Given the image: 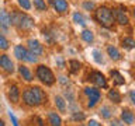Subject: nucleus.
Wrapping results in <instances>:
<instances>
[{
    "mask_svg": "<svg viewBox=\"0 0 135 126\" xmlns=\"http://www.w3.org/2000/svg\"><path fill=\"white\" fill-rule=\"evenodd\" d=\"M23 101H24L25 105H28V107H34V105H37L31 88H27V90L23 92Z\"/></svg>",
    "mask_w": 135,
    "mask_h": 126,
    "instance_id": "obj_10",
    "label": "nucleus"
},
{
    "mask_svg": "<svg viewBox=\"0 0 135 126\" xmlns=\"http://www.w3.org/2000/svg\"><path fill=\"white\" fill-rule=\"evenodd\" d=\"M48 120L51 126H62V119L56 112H49L48 113Z\"/></svg>",
    "mask_w": 135,
    "mask_h": 126,
    "instance_id": "obj_16",
    "label": "nucleus"
},
{
    "mask_svg": "<svg viewBox=\"0 0 135 126\" xmlns=\"http://www.w3.org/2000/svg\"><path fill=\"white\" fill-rule=\"evenodd\" d=\"M69 66H70V70L72 73H76L79 69H80V63L78 60H75V59H72V60H69Z\"/></svg>",
    "mask_w": 135,
    "mask_h": 126,
    "instance_id": "obj_29",
    "label": "nucleus"
},
{
    "mask_svg": "<svg viewBox=\"0 0 135 126\" xmlns=\"http://www.w3.org/2000/svg\"><path fill=\"white\" fill-rule=\"evenodd\" d=\"M107 53H108V56L111 57L113 60H120V59H121L120 50H118L115 46H113V45H108L107 46Z\"/></svg>",
    "mask_w": 135,
    "mask_h": 126,
    "instance_id": "obj_18",
    "label": "nucleus"
},
{
    "mask_svg": "<svg viewBox=\"0 0 135 126\" xmlns=\"http://www.w3.org/2000/svg\"><path fill=\"white\" fill-rule=\"evenodd\" d=\"M0 67L4 71H7V73H13L14 71V63L8 57V55H0Z\"/></svg>",
    "mask_w": 135,
    "mask_h": 126,
    "instance_id": "obj_6",
    "label": "nucleus"
},
{
    "mask_svg": "<svg viewBox=\"0 0 135 126\" xmlns=\"http://www.w3.org/2000/svg\"><path fill=\"white\" fill-rule=\"evenodd\" d=\"M73 21L79 25H86V20H84L83 14H80V13H75L73 14Z\"/></svg>",
    "mask_w": 135,
    "mask_h": 126,
    "instance_id": "obj_26",
    "label": "nucleus"
},
{
    "mask_svg": "<svg viewBox=\"0 0 135 126\" xmlns=\"http://www.w3.org/2000/svg\"><path fill=\"white\" fill-rule=\"evenodd\" d=\"M132 14H134V17H135V7H134V10H132Z\"/></svg>",
    "mask_w": 135,
    "mask_h": 126,
    "instance_id": "obj_43",
    "label": "nucleus"
},
{
    "mask_svg": "<svg viewBox=\"0 0 135 126\" xmlns=\"http://www.w3.org/2000/svg\"><path fill=\"white\" fill-rule=\"evenodd\" d=\"M121 120L127 125H132L135 122V115L129 109H122L121 111Z\"/></svg>",
    "mask_w": 135,
    "mask_h": 126,
    "instance_id": "obj_11",
    "label": "nucleus"
},
{
    "mask_svg": "<svg viewBox=\"0 0 135 126\" xmlns=\"http://www.w3.org/2000/svg\"><path fill=\"white\" fill-rule=\"evenodd\" d=\"M93 56H94V60L97 63H103V56H101V53L99 50H93Z\"/></svg>",
    "mask_w": 135,
    "mask_h": 126,
    "instance_id": "obj_34",
    "label": "nucleus"
},
{
    "mask_svg": "<svg viewBox=\"0 0 135 126\" xmlns=\"http://www.w3.org/2000/svg\"><path fill=\"white\" fill-rule=\"evenodd\" d=\"M56 63L59 65V67H61V69H63V67H65V62H63V59H62L61 56L56 57Z\"/></svg>",
    "mask_w": 135,
    "mask_h": 126,
    "instance_id": "obj_36",
    "label": "nucleus"
},
{
    "mask_svg": "<svg viewBox=\"0 0 135 126\" xmlns=\"http://www.w3.org/2000/svg\"><path fill=\"white\" fill-rule=\"evenodd\" d=\"M31 91L34 94V98H35L37 105H41V104L46 102V94H45L44 90H41L40 87H31Z\"/></svg>",
    "mask_w": 135,
    "mask_h": 126,
    "instance_id": "obj_9",
    "label": "nucleus"
},
{
    "mask_svg": "<svg viewBox=\"0 0 135 126\" xmlns=\"http://www.w3.org/2000/svg\"><path fill=\"white\" fill-rule=\"evenodd\" d=\"M113 14H114V20H115L118 24H121V25L128 24V17H127V14L122 10H114Z\"/></svg>",
    "mask_w": 135,
    "mask_h": 126,
    "instance_id": "obj_12",
    "label": "nucleus"
},
{
    "mask_svg": "<svg viewBox=\"0 0 135 126\" xmlns=\"http://www.w3.org/2000/svg\"><path fill=\"white\" fill-rule=\"evenodd\" d=\"M18 2V6L21 8H24V10H30L31 8V2L30 0H17Z\"/></svg>",
    "mask_w": 135,
    "mask_h": 126,
    "instance_id": "obj_30",
    "label": "nucleus"
},
{
    "mask_svg": "<svg viewBox=\"0 0 135 126\" xmlns=\"http://www.w3.org/2000/svg\"><path fill=\"white\" fill-rule=\"evenodd\" d=\"M8 46H10V44H8V41L6 39V36L0 34V49L7 50V49H8Z\"/></svg>",
    "mask_w": 135,
    "mask_h": 126,
    "instance_id": "obj_28",
    "label": "nucleus"
},
{
    "mask_svg": "<svg viewBox=\"0 0 135 126\" xmlns=\"http://www.w3.org/2000/svg\"><path fill=\"white\" fill-rule=\"evenodd\" d=\"M89 80L91 83L96 84V87H101V88H107V80H105L104 74H101L100 71H91L89 76Z\"/></svg>",
    "mask_w": 135,
    "mask_h": 126,
    "instance_id": "obj_5",
    "label": "nucleus"
},
{
    "mask_svg": "<svg viewBox=\"0 0 135 126\" xmlns=\"http://www.w3.org/2000/svg\"><path fill=\"white\" fill-rule=\"evenodd\" d=\"M42 35H44L45 41L48 42V44H54V38L51 36V35H52V34H51L49 31H46V29H44V31H42Z\"/></svg>",
    "mask_w": 135,
    "mask_h": 126,
    "instance_id": "obj_32",
    "label": "nucleus"
},
{
    "mask_svg": "<svg viewBox=\"0 0 135 126\" xmlns=\"http://www.w3.org/2000/svg\"><path fill=\"white\" fill-rule=\"evenodd\" d=\"M27 45H28L30 52L34 53V55H37V56H40V55L44 53V46H42L37 39H28Z\"/></svg>",
    "mask_w": 135,
    "mask_h": 126,
    "instance_id": "obj_8",
    "label": "nucleus"
},
{
    "mask_svg": "<svg viewBox=\"0 0 135 126\" xmlns=\"http://www.w3.org/2000/svg\"><path fill=\"white\" fill-rule=\"evenodd\" d=\"M27 53H28V50L25 49L23 45H17L16 48H14V56L18 59V60H24V62H25Z\"/></svg>",
    "mask_w": 135,
    "mask_h": 126,
    "instance_id": "obj_13",
    "label": "nucleus"
},
{
    "mask_svg": "<svg viewBox=\"0 0 135 126\" xmlns=\"http://www.w3.org/2000/svg\"><path fill=\"white\" fill-rule=\"evenodd\" d=\"M111 126H124V123H121L120 120H113L111 122Z\"/></svg>",
    "mask_w": 135,
    "mask_h": 126,
    "instance_id": "obj_40",
    "label": "nucleus"
},
{
    "mask_svg": "<svg viewBox=\"0 0 135 126\" xmlns=\"http://www.w3.org/2000/svg\"><path fill=\"white\" fill-rule=\"evenodd\" d=\"M94 18H96L97 23H99L101 27H104V28H111L114 21H115L114 20L113 11L110 10L108 7H105V6H101V7L97 8L96 13H94Z\"/></svg>",
    "mask_w": 135,
    "mask_h": 126,
    "instance_id": "obj_1",
    "label": "nucleus"
},
{
    "mask_svg": "<svg viewBox=\"0 0 135 126\" xmlns=\"http://www.w3.org/2000/svg\"><path fill=\"white\" fill-rule=\"evenodd\" d=\"M110 76L113 77L114 83H115L117 86H122V84L125 83V78L120 74V71H117V70H111V71H110Z\"/></svg>",
    "mask_w": 135,
    "mask_h": 126,
    "instance_id": "obj_19",
    "label": "nucleus"
},
{
    "mask_svg": "<svg viewBox=\"0 0 135 126\" xmlns=\"http://www.w3.org/2000/svg\"><path fill=\"white\" fill-rule=\"evenodd\" d=\"M8 97H10V101L11 102L17 104L20 99V91H18V87L17 86H11L10 87V91H8Z\"/></svg>",
    "mask_w": 135,
    "mask_h": 126,
    "instance_id": "obj_17",
    "label": "nucleus"
},
{
    "mask_svg": "<svg viewBox=\"0 0 135 126\" xmlns=\"http://www.w3.org/2000/svg\"><path fill=\"white\" fill-rule=\"evenodd\" d=\"M83 8H84V10H87V11L94 10V3H93V2H83Z\"/></svg>",
    "mask_w": 135,
    "mask_h": 126,
    "instance_id": "obj_33",
    "label": "nucleus"
},
{
    "mask_svg": "<svg viewBox=\"0 0 135 126\" xmlns=\"http://www.w3.org/2000/svg\"><path fill=\"white\" fill-rule=\"evenodd\" d=\"M80 36H82V39L84 42H87V44H91V42L94 41V35H93V32L90 29H83L82 34H80Z\"/></svg>",
    "mask_w": 135,
    "mask_h": 126,
    "instance_id": "obj_20",
    "label": "nucleus"
},
{
    "mask_svg": "<svg viewBox=\"0 0 135 126\" xmlns=\"http://www.w3.org/2000/svg\"><path fill=\"white\" fill-rule=\"evenodd\" d=\"M37 77L41 80V83L46 84V86H52L55 83V80H56L54 73H52V70L48 66H44V65H40L37 67Z\"/></svg>",
    "mask_w": 135,
    "mask_h": 126,
    "instance_id": "obj_2",
    "label": "nucleus"
},
{
    "mask_svg": "<svg viewBox=\"0 0 135 126\" xmlns=\"http://www.w3.org/2000/svg\"><path fill=\"white\" fill-rule=\"evenodd\" d=\"M18 73L25 81H32V73L30 71V69L27 66H23V65L18 66Z\"/></svg>",
    "mask_w": 135,
    "mask_h": 126,
    "instance_id": "obj_14",
    "label": "nucleus"
},
{
    "mask_svg": "<svg viewBox=\"0 0 135 126\" xmlns=\"http://www.w3.org/2000/svg\"><path fill=\"white\" fill-rule=\"evenodd\" d=\"M34 18L32 17H30L28 14H25V13H20V18H18V24H17V27L20 29H23V31H30V29L34 28Z\"/></svg>",
    "mask_w": 135,
    "mask_h": 126,
    "instance_id": "obj_4",
    "label": "nucleus"
},
{
    "mask_svg": "<svg viewBox=\"0 0 135 126\" xmlns=\"http://www.w3.org/2000/svg\"><path fill=\"white\" fill-rule=\"evenodd\" d=\"M0 126H6L4 125V120H2V119H0Z\"/></svg>",
    "mask_w": 135,
    "mask_h": 126,
    "instance_id": "obj_42",
    "label": "nucleus"
},
{
    "mask_svg": "<svg viewBox=\"0 0 135 126\" xmlns=\"http://www.w3.org/2000/svg\"><path fill=\"white\" fill-rule=\"evenodd\" d=\"M99 112H100V116L104 118V119H110L111 118V111H110L108 107H101Z\"/></svg>",
    "mask_w": 135,
    "mask_h": 126,
    "instance_id": "obj_25",
    "label": "nucleus"
},
{
    "mask_svg": "<svg viewBox=\"0 0 135 126\" xmlns=\"http://www.w3.org/2000/svg\"><path fill=\"white\" fill-rule=\"evenodd\" d=\"M108 98L111 99L114 104L121 102V95H120V92H118L117 90H110L108 91Z\"/></svg>",
    "mask_w": 135,
    "mask_h": 126,
    "instance_id": "obj_22",
    "label": "nucleus"
},
{
    "mask_svg": "<svg viewBox=\"0 0 135 126\" xmlns=\"http://www.w3.org/2000/svg\"><path fill=\"white\" fill-rule=\"evenodd\" d=\"M129 98H131V101H132V104L135 105V90H131V92H129Z\"/></svg>",
    "mask_w": 135,
    "mask_h": 126,
    "instance_id": "obj_39",
    "label": "nucleus"
},
{
    "mask_svg": "<svg viewBox=\"0 0 135 126\" xmlns=\"http://www.w3.org/2000/svg\"><path fill=\"white\" fill-rule=\"evenodd\" d=\"M37 60H38V56H37V55H34V53H31V52L27 53L25 62H28V63H37Z\"/></svg>",
    "mask_w": 135,
    "mask_h": 126,
    "instance_id": "obj_31",
    "label": "nucleus"
},
{
    "mask_svg": "<svg viewBox=\"0 0 135 126\" xmlns=\"http://www.w3.org/2000/svg\"><path fill=\"white\" fill-rule=\"evenodd\" d=\"M34 7H35L38 11H46L45 0H34Z\"/></svg>",
    "mask_w": 135,
    "mask_h": 126,
    "instance_id": "obj_24",
    "label": "nucleus"
},
{
    "mask_svg": "<svg viewBox=\"0 0 135 126\" xmlns=\"http://www.w3.org/2000/svg\"><path fill=\"white\" fill-rule=\"evenodd\" d=\"M87 126H101V123H99L97 120H89Z\"/></svg>",
    "mask_w": 135,
    "mask_h": 126,
    "instance_id": "obj_38",
    "label": "nucleus"
},
{
    "mask_svg": "<svg viewBox=\"0 0 135 126\" xmlns=\"http://www.w3.org/2000/svg\"><path fill=\"white\" fill-rule=\"evenodd\" d=\"M49 4L55 8V11L61 13V14H63V13L68 11V8H69V4H68V0H48Z\"/></svg>",
    "mask_w": 135,
    "mask_h": 126,
    "instance_id": "obj_7",
    "label": "nucleus"
},
{
    "mask_svg": "<svg viewBox=\"0 0 135 126\" xmlns=\"http://www.w3.org/2000/svg\"><path fill=\"white\" fill-rule=\"evenodd\" d=\"M37 120H38V126H44V120H42L41 118H38Z\"/></svg>",
    "mask_w": 135,
    "mask_h": 126,
    "instance_id": "obj_41",
    "label": "nucleus"
},
{
    "mask_svg": "<svg viewBox=\"0 0 135 126\" xmlns=\"http://www.w3.org/2000/svg\"><path fill=\"white\" fill-rule=\"evenodd\" d=\"M59 83L63 84V86H66V84H69V80H68L65 76H61V77H59Z\"/></svg>",
    "mask_w": 135,
    "mask_h": 126,
    "instance_id": "obj_37",
    "label": "nucleus"
},
{
    "mask_svg": "<svg viewBox=\"0 0 135 126\" xmlns=\"http://www.w3.org/2000/svg\"><path fill=\"white\" fill-rule=\"evenodd\" d=\"M86 119V115H84L83 112H80V111H76L72 113V120H76V122H82Z\"/></svg>",
    "mask_w": 135,
    "mask_h": 126,
    "instance_id": "obj_27",
    "label": "nucleus"
},
{
    "mask_svg": "<svg viewBox=\"0 0 135 126\" xmlns=\"http://www.w3.org/2000/svg\"><path fill=\"white\" fill-rule=\"evenodd\" d=\"M8 116H10V119H11V123H13V126H20V125H18V120L16 119V116L13 115V112H11V111L8 112Z\"/></svg>",
    "mask_w": 135,
    "mask_h": 126,
    "instance_id": "obj_35",
    "label": "nucleus"
},
{
    "mask_svg": "<svg viewBox=\"0 0 135 126\" xmlns=\"http://www.w3.org/2000/svg\"><path fill=\"white\" fill-rule=\"evenodd\" d=\"M55 105H56V108L59 109L61 112H65L66 111V102L65 99L62 98V97H55Z\"/></svg>",
    "mask_w": 135,
    "mask_h": 126,
    "instance_id": "obj_21",
    "label": "nucleus"
},
{
    "mask_svg": "<svg viewBox=\"0 0 135 126\" xmlns=\"http://www.w3.org/2000/svg\"><path fill=\"white\" fill-rule=\"evenodd\" d=\"M0 25L8 28L11 25V21H10V13H7L6 10H0Z\"/></svg>",
    "mask_w": 135,
    "mask_h": 126,
    "instance_id": "obj_15",
    "label": "nucleus"
},
{
    "mask_svg": "<svg viewBox=\"0 0 135 126\" xmlns=\"http://www.w3.org/2000/svg\"><path fill=\"white\" fill-rule=\"evenodd\" d=\"M121 44H122V46H124V48H127V49H134V48H135V39H132V38H129V36L122 38Z\"/></svg>",
    "mask_w": 135,
    "mask_h": 126,
    "instance_id": "obj_23",
    "label": "nucleus"
},
{
    "mask_svg": "<svg viewBox=\"0 0 135 126\" xmlns=\"http://www.w3.org/2000/svg\"><path fill=\"white\" fill-rule=\"evenodd\" d=\"M84 94L89 97V102H87L89 108H93L100 101V98H101L100 90L97 87H86V88H84Z\"/></svg>",
    "mask_w": 135,
    "mask_h": 126,
    "instance_id": "obj_3",
    "label": "nucleus"
}]
</instances>
